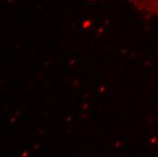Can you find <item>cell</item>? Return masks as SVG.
<instances>
[{
    "mask_svg": "<svg viewBox=\"0 0 158 157\" xmlns=\"http://www.w3.org/2000/svg\"><path fill=\"white\" fill-rule=\"evenodd\" d=\"M129 2L143 14L158 16V0H129Z\"/></svg>",
    "mask_w": 158,
    "mask_h": 157,
    "instance_id": "6da1fadb",
    "label": "cell"
}]
</instances>
